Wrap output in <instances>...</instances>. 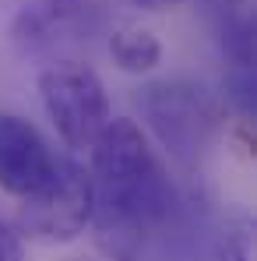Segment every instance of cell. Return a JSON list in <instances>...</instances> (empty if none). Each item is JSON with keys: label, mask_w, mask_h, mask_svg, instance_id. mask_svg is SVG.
<instances>
[{"label": "cell", "mask_w": 257, "mask_h": 261, "mask_svg": "<svg viewBox=\"0 0 257 261\" xmlns=\"http://www.w3.org/2000/svg\"><path fill=\"white\" fill-rule=\"evenodd\" d=\"M92 229L102 254L113 261H137L148 237L180 222L183 198L155 155L148 134L130 117H109L92 141Z\"/></svg>", "instance_id": "cell-1"}, {"label": "cell", "mask_w": 257, "mask_h": 261, "mask_svg": "<svg viewBox=\"0 0 257 261\" xmlns=\"http://www.w3.org/2000/svg\"><path fill=\"white\" fill-rule=\"evenodd\" d=\"M141 120L183 173H197L222 127V106L190 78H159L134 95Z\"/></svg>", "instance_id": "cell-2"}, {"label": "cell", "mask_w": 257, "mask_h": 261, "mask_svg": "<svg viewBox=\"0 0 257 261\" xmlns=\"http://www.w3.org/2000/svg\"><path fill=\"white\" fill-rule=\"evenodd\" d=\"M39 99L71 152H88L99 130L109 124L113 106L102 78L81 60H53L39 71Z\"/></svg>", "instance_id": "cell-3"}, {"label": "cell", "mask_w": 257, "mask_h": 261, "mask_svg": "<svg viewBox=\"0 0 257 261\" xmlns=\"http://www.w3.org/2000/svg\"><path fill=\"white\" fill-rule=\"evenodd\" d=\"M95 212V187L92 173L78 159H60L43 187L21 198L18 233L39 244H71L78 240Z\"/></svg>", "instance_id": "cell-4"}, {"label": "cell", "mask_w": 257, "mask_h": 261, "mask_svg": "<svg viewBox=\"0 0 257 261\" xmlns=\"http://www.w3.org/2000/svg\"><path fill=\"white\" fill-rule=\"evenodd\" d=\"M102 25L95 0H25L11 21V43L25 57H56L88 43Z\"/></svg>", "instance_id": "cell-5"}, {"label": "cell", "mask_w": 257, "mask_h": 261, "mask_svg": "<svg viewBox=\"0 0 257 261\" xmlns=\"http://www.w3.org/2000/svg\"><path fill=\"white\" fill-rule=\"evenodd\" d=\"M56 170V155L46 138L18 113H0V191L28 198Z\"/></svg>", "instance_id": "cell-6"}, {"label": "cell", "mask_w": 257, "mask_h": 261, "mask_svg": "<svg viewBox=\"0 0 257 261\" xmlns=\"http://www.w3.org/2000/svg\"><path fill=\"white\" fill-rule=\"evenodd\" d=\"M197 11L229 64H254L257 39L250 0H197Z\"/></svg>", "instance_id": "cell-7"}, {"label": "cell", "mask_w": 257, "mask_h": 261, "mask_svg": "<svg viewBox=\"0 0 257 261\" xmlns=\"http://www.w3.org/2000/svg\"><path fill=\"white\" fill-rule=\"evenodd\" d=\"M109 57L124 74H152L162 64V43L152 29L117 25L109 32Z\"/></svg>", "instance_id": "cell-8"}, {"label": "cell", "mask_w": 257, "mask_h": 261, "mask_svg": "<svg viewBox=\"0 0 257 261\" xmlns=\"http://www.w3.org/2000/svg\"><path fill=\"white\" fill-rule=\"evenodd\" d=\"M215 258L218 261H254V219L243 208L225 216L215 237Z\"/></svg>", "instance_id": "cell-9"}, {"label": "cell", "mask_w": 257, "mask_h": 261, "mask_svg": "<svg viewBox=\"0 0 257 261\" xmlns=\"http://www.w3.org/2000/svg\"><path fill=\"white\" fill-rule=\"evenodd\" d=\"M222 95L229 102V110L240 113V120H254L257 117V78L254 64H229L225 82H222Z\"/></svg>", "instance_id": "cell-10"}, {"label": "cell", "mask_w": 257, "mask_h": 261, "mask_svg": "<svg viewBox=\"0 0 257 261\" xmlns=\"http://www.w3.org/2000/svg\"><path fill=\"white\" fill-rule=\"evenodd\" d=\"M0 261H21V240H18V229L7 226L0 219Z\"/></svg>", "instance_id": "cell-11"}, {"label": "cell", "mask_w": 257, "mask_h": 261, "mask_svg": "<svg viewBox=\"0 0 257 261\" xmlns=\"http://www.w3.org/2000/svg\"><path fill=\"white\" fill-rule=\"evenodd\" d=\"M134 7H141V11H152V14H159V11H173V7H180V4H187V0H130Z\"/></svg>", "instance_id": "cell-12"}]
</instances>
